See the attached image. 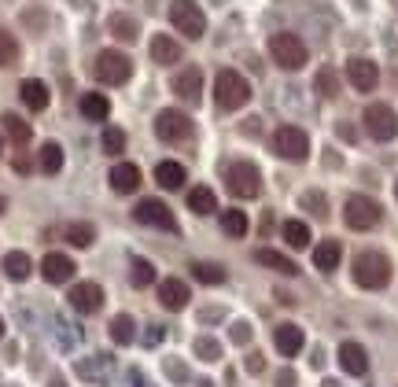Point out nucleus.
<instances>
[{"label":"nucleus","instance_id":"aec40b11","mask_svg":"<svg viewBox=\"0 0 398 387\" xmlns=\"http://www.w3.org/2000/svg\"><path fill=\"white\" fill-rule=\"evenodd\" d=\"M273 343H277V351L284 354V358H295L299 351H302V329L299 325H277V332H273Z\"/></svg>","mask_w":398,"mask_h":387},{"label":"nucleus","instance_id":"2f4dec72","mask_svg":"<svg viewBox=\"0 0 398 387\" xmlns=\"http://www.w3.org/2000/svg\"><path fill=\"white\" fill-rule=\"evenodd\" d=\"M284 240L287 247H310V225L306 222H284Z\"/></svg>","mask_w":398,"mask_h":387},{"label":"nucleus","instance_id":"58836bf2","mask_svg":"<svg viewBox=\"0 0 398 387\" xmlns=\"http://www.w3.org/2000/svg\"><path fill=\"white\" fill-rule=\"evenodd\" d=\"M66 240H71L74 247H88L96 240V229L93 225H66Z\"/></svg>","mask_w":398,"mask_h":387},{"label":"nucleus","instance_id":"49530a36","mask_svg":"<svg viewBox=\"0 0 398 387\" xmlns=\"http://www.w3.org/2000/svg\"><path fill=\"white\" fill-rule=\"evenodd\" d=\"M0 339H4V317H0Z\"/></svg>","mask_w":398,"mask_h":387},{"label":"nucleus","instance_id":"0eeeda50","mask_svg":"<svg viewBox=\"0 0 398 387\" xmlns=\"http://www.w3.org/2000/svg\"><path fill=\"white\" fill-rule=\"evenodd\" d=\"M380 203L376 200H369V196H350L347 200V207H343V222L350 225V229H358V232H365V229H372V225H380Z\"/></svg>","mask_w":398,"mask_h":387},{"label":"nucleus","instance_id":"473e14b6","mask_svg":"<svg viewBox=\"0 0 398 387\" xmlns=\"http://www.w3.org/2000/svg\"><path fill=\"white\" fill-rule=\"evenodd\" d=\"M192 273H195L199 284H221V281H225V269H221L218 262H195Z\"/></svg>","mask_w":398,"mask_h":387},{"label":"nucleus","instance_id":"a211bd4d","mask_svg":"<svg viewBox=\"0 0 398 387\" xmlns=\"http://www.w3.org/2000/svg\"><path fill=\"white\" fill-rule=\"evenodd\" d=\"M173 89H177V96H181L185 103H199V93H203V74H199V67H188V71L177 74Z\"/></svg>","mask_w":398,"mask_h":387},{"label":"nucleus","instance_id":"9d476101","mask_svg":"<svg viewBox=\"0 0 398 387\" xmlns=\"http://www.w3.org/2000/svg\"><path fill=\"white\" fill-rule=\"evenodd\" d=\"M155 137L159 140H188L192 137V118L185 111H159L155 118Z\"/></svg>","mask_w":398,"mask_h":387},{"label":"nucleus","instance_id":"ea45409f","mask_svg":"<svg viewBox=\"0 0 398 387\" xmlns=\"http://www.w3.org/2000/svg\"><path fill=\"white\" fill-rule=\"evenodd\" d=\"M195 354L203 358V361H218V358H221V343L210 339V336H199V339H195Z\"/></svg>","mask_w":398,"mask_h":387},{"label":"nucleus","instance_id":"bb28decb","mask_svg":"<svg viewBox=\"0 0 398 387\" xmlns=\"http://www.w3.org/2000/svg\"><path fill=\"white\" fill-rule=\"evenodd\" d=\"M111 339H115L118 347L133 343V339H137V321H133L129 314H118L115 321H111Z\"/></svg>","mask_w":398,"mask_h":387},{"label":"nucleus","instance_id":"8fccbe9b","mask_svg":"<svg viewBox=\"0 0 398 387\" xmlns=\"http://www.w3.org/2000/svg\"><path fill=\"white\" fill-rule=\"evenodd\" d=\"M394 196H398V181H394Z\"/></svg>","mask_w":398,"mask_h":387},{"label":"nucleus","instance_id":"72a5a7b5","mask_svg":"<svg viewBox=\"0 0 398 387\" xmlns=\"http://www.w3.org/2000/svg\"><path fill=\"white\" fill-rule=\"evenodd\" d=\"M314 89L321 93V96H340V78H336V71H328V67H321L317 71V78H314Z\"/></svg>","mask_w":398,"mask_h":387},{"label":"nucleus","instance_id":"f704fd0d","mask_svg":"<svg viewBox=\"0 0 398 387\" xmlns=\"http://www.w3.org/2000/svg\"><path fill=\"white\" fill-rule=\"evenodd\" d=\"M15 59H19V41L0 26V67H11Z\"/></svg>","mask_w":398,"mask_h":387},{"label":"nucleus","instance_id":"c85d7f7f","mask_svg":"<svg viewBox=\"0 0 398 387\" xmlns=\"http://www.w3.org/2000/svg\"><path fill=\"white\" fill-rule=\"evenodd\" d=\"M0 125H4V133H8V137H11V140H15L19 148L26 144L30 137H34V129H30L26 122H22L19 115H11V111H8V115H0Z\"/></svg>","mask_w":398,"mask_h":387},{"label":"nucleus","instance_id":"f03ea898","mask_svg":"<svg viewBox=\"0 0 398 387\" xmlns=\"http://www.w3.org/2000/svg\"><path fill=\"white\" fill-rule=\"evenodd\" d=\"M354 281H358L362 288L376 291V288H384L391 281V262H387V254L380 251H362L358 258H354Z\"/></svg>","mask_w":398,"mask_h":387},{"label":"nucleus","instance_id":"2eb2a0df","mask_svg":"<svg viewBox=\"0 0 398 387\" xmlns=\"http://www.w3.org/2000/svg\"><path fill=\"white\" fill-rule=\"evenodd\" d=\"M159 303L166 310H185L188 306V284L177 281V277H166V281L159 284Z\"/></svg>","mask_w":398,"mask_h":387},{"label":"nucleus","instance_id":"39448f33","mask_svg":"<svg viewBox=\"0 0 398 387\" xmlns=\"http://www.w3.org/2000/svg\"><path fill=\"white\" fill-rule=\"evenodd\" d=\"M270 56H273L277 67H284V71L306 67V45H302L295 33H273L270 37Z\"/></svg>","mask_w":398,"mask_h":387},{"label":"nucleus","instance_id":"9b49d317","mask_svg":"<svg viewBox=\"0 0 398 387\" xmlns=\"http://www.w3.org/2000/svg\"><path fill=\"white\" fill-rule=\"evenodd\" d=\"M133 218H137L141 225H159V229H170L177 232V222H173V214L163 200H141L137 207H133Z\"/></svg>","mask_w":398,"mask_h":387},{"label":"nucleus","instance_id":"4be33fe9","mask_svg":"<svg viewBox=\"0 0 398 387\" xmlns=\"http://www.w3.org/2000/svg\"><path fill=\"white\" fill-rule=\"evenodd\" d=\"M155 181H159V188H166V192L185 188V166L181 162H159L155 166Z\"/></svg>","mask_w":398,"mask_h":387},{"label":"nucleus","instance_id":"cd10ccee","mask_svg":"<svg viewBox=\"0 0 398 387\" xmlns=\"http://www.w3.org/2000/svg\"><path fill=\"white\" fill-rule=\"evenodd\" d=\"M30 258L26 254H22V251H8L4 254V277H11V281H26V277H30Z\"/></svg>","mask_w":398,"mask_h":387},{"label":"nucleus","instance_id":"c756f323","mask_svg":"<svg viewBox=\"0 0 398 387\" xmlns=\"http://www.w3.org/2000/svg\"><path fill=\"white\" fill-rule=\"evenodd\" d=\"M221 229H225V236H233V240L248 236V214L243 210H225L221 214Z\"/></svg>","mask_w":398,"mask_h":387},{"label":"nucleus","instance_id":"a19ab883","mask_svg":"<svg viewBox=\"0 0 398 387\" xmlns=\"http://www.w3.org/2000/svg\"><path fill=\"white\" fill-rule=\"evenodd\" d=\"M302 203H306L310 210H314L317 218H325V214H328V210H325V196H321V192H306V196H302Z\"/></svg>","mask_w":398,"mask_h":387},{"label":"nucleus","instance_id":"a18cd8bd","mask_svg":"<svg viewBox=\"0 0 398 387\" xmlns=\"http://www.w3.org/2000/svg\"><path fill=\"white\" fill-rule=\"evenodd\" d=\"M292 383H295V376H292V373H280V387H292Z\"/></svg>","mask_w":398,"mask_h":387},{"label":"nucleus","instance_id":"b1692460","mask_svg":"<svg viewBox=\"0 0 398 387\" xmlns=\"http://www.w3.org/2000/svg\"><path fill=\"white\" fill-rule=\"evenodd\" d=\"M340 254H343L340 240H325V244L314 247V266H317L321 273H332V269L340 266Z\"/></svg>","mask_w":398,"mask_h":387},{"label":"nucleus","instance_id":"e433bc0d","mask_svg":"<svg viewBox=\"0 0 398 387\" xmlns=\"http://www.w3.org/2000/svg\"><path fill=\"white\" fill-rule=\"evenodd\" d=\"M111 33H115L118 41H133L137 37V23H133L129 15H111Z\"/></svg>","mask_w":398,"mask_h":387},{"label":"nucleus","instance_id":"393cba45","mask_svg":"<svg viewBox=\"0 0 398 387\" xmlns=\"http://www.w3.org/2000/svg\"><path fill=\"white\" fill-rule=\"evenodd\" d=\"M81 115H85L88 122H103V118L111 115L107 96H100V93H85V96H81Z\"/></svg>","mask_w":398,"mask_h":387},{"label":"nucleus","instance_id":"79ce46f5","mask_svg":"<svg viewBox=\"0 0 398 387\" xmlns=\"http://www.w3.org/2000/svg\"><path fill=\"white\" fill-rule=\"evenodd\" d=\"M251 339V325H248V321H236V325H233V343H248Z\"/></svg>","mask_w":398,"mask_h":387},{"label":"nucleus","instance_id":"423d86ee","mask_svg":"<svg viewBox=\"0 0 398 387\" xmlns=\"http://www.w3.org/2000/svg\"><path fill=\"white\" fill-rule=\"evenodd\" d=\"M273 152L280 159H292V162H302L310 155V137L302 133L299 125H280L273 133Z\"/></svg>","mask_w":398,"mask_h":387},{"label":"nucleus","instance_id":"6e6552de","mask_svg":"<svg viewBox=\"0 0 398 387\" xmlns=\"http://www.w3.org/2000/svg\"><path fill=\"white\" fill-rule=\"evenodd\" d=\"M96 78L103 81V85H126L129 78H133V63H129V56L126 52H100L96 56Z\"/></svg>","mask_w":398,"mask_h":387},{"label":"nucleus","instance_id":"de8ad7c7","mask_svg":"<svg viewBox=\"0 0 398 387\" xmlns=\"http://www.w3.org/2000/svg\"><path fill=\"white\" fill-rule=\"evenodd\" d=\"M4 207H8V203H4V196H0V214H4Z\"/></svg>","mask_w":398,"mask_h":387},{"label":"nucleus","instance_id":"f257e3e1","mask_svg":"<svg viewBox=\"0 0 398 387\" xmlns=\"http://www.w3.org/2000/svg\"><path fill=\"white\" fill-rule=\"evenodd\" d=\"M214 100L221 111H240L243 103L251 100V85L240 71H218L214 78Z\"/></svg>","mask_w":398,"mask_h":387},{"label":"nucleus","instance_id":"7ed1b4c3","mask_svg":"<svg viewBox=\"0 0 398 387\" xmlns=\"http://www.w3.org/2000/svg\"><path fill=\"white\" fill-rule=\"evenodd\" d=\"M170 23H173V30H181L188 41L207 33V15H203V8H199L195 0H173V4H170Z\"/></svg>","mask_w":398,"mask_h":387},{"label":"nucleus","instance_id":"a878e982","mask_svg":"<svg viewBox=\"0 0 398 387\" xmlns=\"http://www.w3.org/2000/svg\"><path fill=\"white\" fill-rule=\"evenodd\" d=\"M188 210H192V214H214V210H218V200H214V192H210L207 185L192 188V192H188Z\"/></svg>","mask_w":398,"mask_h":387},{"label":"nucleus","instance_id":"3c124183","mask_svg":"<svg viewBox=\"0 0 398 387\" xmlns=\"http://www.w3.org/2000/svg\"><path fill=\"white\" fill-rule=\"evenodd\" d=\"M394 81H398V71H394Z\"/></svg>","mask_w":398,"mask_h":387},{"label":"nucleus","instance_id":"7c9ffc66","mask_svg":"<svg viewBox=\"0 0 398 387\" xmlns=\"http://www.w3.org/2000/svg\"><path fill=\"white\" fill-rule=\"evenodd\" d=\"M37 162H41L44 174H59V170H63V148L56 140H49V144L41 148V159Z\"/></svg>","mask_w":398,"mask_h":387},{"label":"nucleus","instance_id":"1a4fd4ad","mask_svg":"<svg viewBox=\"0 0 398 387\" xmlns=\"http://www.w3.org/2000/svg\"><path fill=\"white\" fill-rule=\"evenodd\" d=\"M365 133L372 140H391L398 133V118L387 103H369L365 107Z\"/></svg>","mask_w":398,"mask_h":387},{"label":"nucleus","instance_id":"412c9836","mask_svg":"<svg viewBox=\"0 0 398 387\" xmlns=\"http://www.w3.org/2000/svg\"><path fill=\"white\" fill-rule=\"evenodd\" d=\"M255 262L265 266V269H273V273H287V277L299 273V266L292 262V258L280 254V251H273V247H258V251H255Z\"/></svg>","mask_w":398,"mask_h":387},{"label":"nucleus","instance_id":"5701e85b","mask_svg":"<svg viewBox=\"0 0 398 387\" xmlns=\"http://www.w3.org/2000/svg\"><path fill=\"white\" fill-rule=\"evenodd\" d=\"M151 59H155V63H163V67H170V63L181 59V45H177V41H170L166 33L151 37Z\"/></svg>","mask_w":398,"mask_h":387},{"label":"nucleus","instance_id":"4c0bfd02","mask_svg":"<svg viewBox=\"0 0 398 387\" xmlns=\"http://www.w3.org/2000/svg\"><path fill=\"white\" fill-rule=\"evenodd\" d=\"M103 152H107V155L126 152V133H122L118 125H107V129H103Z\"/></svg>","mask_w":398,"mask_h":387},{"label":"nucleus","instance_id":"09e8293b","mask_svg":"<svg viewBox=\"0 0 398 387\" xmlns=\"http://www.w3.org/2000/svg\"><path fill=\"white\" fill-rule=\"evenodd\" d=\"M325 387H336V380H325Z\"/></svg>","mask_w":398,"mask_h":387},{"label":"nucleus","instance_id":"dca6fc26","mask_svg":"<svg viewBox=\"0 0 398 387\" xmlns=\"http://www.w3.org/2000/svg\"><path fill=\"white\" fill-rule=\"evenodd\" d=\"M111 188L122 192V196L137 192V188H141V166H133V162H118V166H111Z\"/></svg>","mask_w":398,"mask_h":387},{"label":"nucleus","instance_id":"4468645a","mask_svg":"<svg viewBox=\"0 0 398 387\" xmlns=\"http://www.w3.org/2000/svg\"><path fill=\"white\" fill-rule=\"evenodd\" d=\"M41 277L49 284H66L74 277V262L66 254H59V251H52V254H44V262H41Z\"/></svg>","mask_w":398,"mask_h":387},{"label":"nucleus","instance_id":"f3484780","mask_svg":"<svg viewBox=\"0 0 398 387\" xmlns=\"http://www.w3.org/2000/svg\"><path fill=\"white\" fill-rule=\"evenodd\" d=\"M19 96H22V103H26L30 111H44V107H49V100H52L49 85L37 81V78H26V81H22V85H19Z\"/></svg>","mask_w":398,"mask_h":387},{"label":"nucleus","instance_id":"6ab92c4d","mask_svg":"<svg viewBox=\"0 0 398 387\" xmlns=\"http://www.w3.org/2000/svg\"><path fill=\"white\" fill-rule=\"evenodd\" d=\"M340 365H343V373L362 376L369 369V354H365L362 343H343V347H340Z\"/></svg>","mask_w":398,"mask_h":387},{"label":"nucleus","instance_id":"c9c22d12","mask_svg":"<svg viewBox=\"0 0 398 387\" xmlns=\"http://www.w3.org/2000/svg\"><path fill=\"white\" fill-rule=\"evenodd\" d=\"M129 281H133V284H137V288L151 284V281H155V266H151V262H144V258H133V269H129Z\"/></svg>","mask_w":398,"mask_h":387},{"label":"nucleus","instance_id":"c03bdc74","mask_svg":"<svg viewBox=\"0 0 398 387\" xmlns=\"http://www.w3.org/2000/svg\"><path fill=\"white\" fill-rule=\"evenodd\" d=\"M15 170H19V174H26V170H30V159L19 155V159H15Z\"/></svg>","mask_w":398,"mask_h":387},{"label":"nucleus","instance_id":"37998d69","mask_svg":"<svg viewBox=\"0 0 398 387\" xmlns=\"http://www.w3.org/2000/svg\"><path fill=\"white\" fill-rule=\"evenodd\" d=\"M262 365H265V361H262L258 354H251V358H248V369H251V373H262Z\"/></svg>","mask_w":398,"mask_h":387},{"label":"nucleus","instance_id":"20e7f679","mask_svg":"<svg viewBox=\"0 0 398 387\" xmlns=\"http://www.w3.org/2000/svg\"><path fill=\"white\" fill-rule=\"evenodd\" d=\"M225 185L236 200H255L258 192H262V174H258V166L248 162V159H240L225 170Z\"/></svg>","mask_w":398,"mask_h":387},{"label":"nucleus","instance_id":"f8f14e48","mask_svg":"<svg viewBox=\"0 0 398 387\" xmlns=\"http://www.w3.org/2000/svg\"><path fill=\"white\" fill-rule=\"evenodd\" d=\"M347 81H350L358 93H372V89H376V81H380V71H376V63H372V59L354 56V59H347Z\"/></svg>","mask_w":398,"mask_h":387},{"label":"nucleus","instance_id":"ddd939ff","mask_svg":"<svg viewBox=\"0 0 398 387\" xmlns=\"http://www.w3.org/2000/svg\"><path fill=\"white\" fill-rule=\"evenodd\" d=\"M66 299H71V306H74L78 314H96V310L103 306V291H100V284H93V281L74 284Z\"/></svg>","mask_w":398,"mask_h":387}]
</instances>
